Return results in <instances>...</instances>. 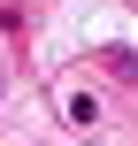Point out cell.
I'll return each instance as SVG.
<instances>
[{
	"mask_svg": "<svg viewBox=\"0 0 138 146\" xmlns=\"http://www.w3.org/2000/svg\"><path fill=\"white\" fill-rule=\"evenodd\" d=\"M61 123H69V131H92V123H100V100L69 85V92H61Z\"/></svg>",
	"mask_w": 138,
	"mask_h": 146,
	"instance_id": "cell-1",
	"label": "cell"
}]
</instances>
